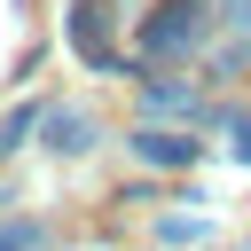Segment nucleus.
I'll return each mask as SVG.
<instances>
[{"instance_id":"1","label":"nucleus","mask_w":251,"mask_h":251,"mask_svg":"<svg viewBox=\"0 0 251 251\" xmlns=\"http://www.w3.org/2000/svg\"><path fill=\"white\" fill-rule=\"evenodd\" d=\"M188 39H196V0H173V8H157V16H149V47L180 55Z\"/></svg>"},{"instance_id":"2","label":"nucleus","mask_w":251,"mask_h":251,"mask_svg":"<svg viewBox=\"0 0 251 251\" xmlns=\"http://www.w3.org/2000/svg\"><path fill=\"white\" fill-rule=\"evenodd\" d=\"M133 149H141L149 165H188V157H196V141H180V133H141Z\"/></svg>"}]
</instances>
